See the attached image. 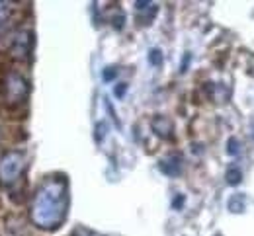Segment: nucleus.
Wrapping results in <instances>:
<instances>
[{"label": "nucleus", "mask_w": 254, "mask_h": 236, "mask_svg": "<svg viewBox=\"0 0 254 236\" xmlns=\"http://www.w3.org/2000/svg\"><path fill=\"white\" fill-rule=\"evenodd\" d=\"M68 201V180L61 174L47 176L33 193L32 223L41 231H57L66 219Z\"/></svg>", "instance_id": "f257e3e1"}, {"label": "nucleus", "mask_w": 254, "mask_h": 236, "mask_svg": "<svg viewBox=\"0 0 254 236\" xmlns=\"http://www.w3.org/2000/svg\"><path fill=\"white\" fill-rule=\"evenodd\" d=\"M24 166H26V154L24 152L10 150V152L2 154V158H0V186L12 188L20 180Z\"/></svg>", "instance_id": "f03ea898"}, {"label": "nucleus", "mask_w": 254, "mask_h": 236, "mask_svg": "<svg viewBox=\"0 0 254 236\" xmlns=\"http://www.w3.org/2000/svg\"><path fill=\"white\" fill-rule=\"evenodd\" d=\"M4 101L10 103V105H20L24 103L28 94H30V86H28V80L18 74V72H10L6 78H4Z\"/></svg>", "instance_id": "7ed1b4c3"}, {"label": "nucleus", "mask_w": 254, "mask_h": 236, "mask_svg": "<svg viewBox=\"0 0 254 236\" xmlns=\"http://www.w3.org/2000/svg\"><path fill=\"white\" fill-rule=\"evenodd\" d=\"M30 51H32V34L22 32V34L16 35V37H14V43H12V53H14V57L26 59V57L30 55Z\"/></svg>", "instance_id": "20e7f679"}, {"label": "nucleus", "mask_w": 254, "mask_h": 236, "mask_svg": "<svg viewBox=\"0 0 254 236\" xmlns=\"http://www.w3.org/2000/svg\"><path fill=\"white\" fill-rule=\"evenodd\" d=\"M70 236H102V235H98V233L90 231V229H86V227H76Z\"/></svg>", "instance_id": "39448f33"}, {"label": "nucleus", "mask_w": 254, "mask_h": 236, "mask_svg": "<svg viewBox=\"0 0 254 236\" xmlns=\"http://www.w3.org/2000/svg\"><path fill=\"white\" fill-rule=\"evenodd\" d=\"M227 182L229 184H239L241 182V170H237V168H233L231 172H227Z\"/></svg>", "instance_id": "423d86ee"}, {"label": "nucleus", "mask_w": 254, "mask_h": 236, "mask_svg": "<svg viewBox=\"0 0 254 236\" xmlns=\"http://www.w3.org/2000/svg\"><path fill=\"white\" fill-rule=\"evenodd\" d=\"M6 16H8V4L6 2H0V24L6 20Z\"/></svg>", "instance_id": "0eeeda50"}, {"label": "nucleus", "mask_w": 254, "mask_h": 236, "mask_svg": "<svg viewBox=\"0 0 254 236\" xmlns=\"http://www.w3.org/2000/svg\"><path fill=\"white\" fill-rule=\"evenodd\" d=\"M151 59H153V63H155V65H159V61H160V55H159V51H157V49H155V51H153V53H151Z\"/></svg>", "instance_id": "6e6552de"}]
</instances>
